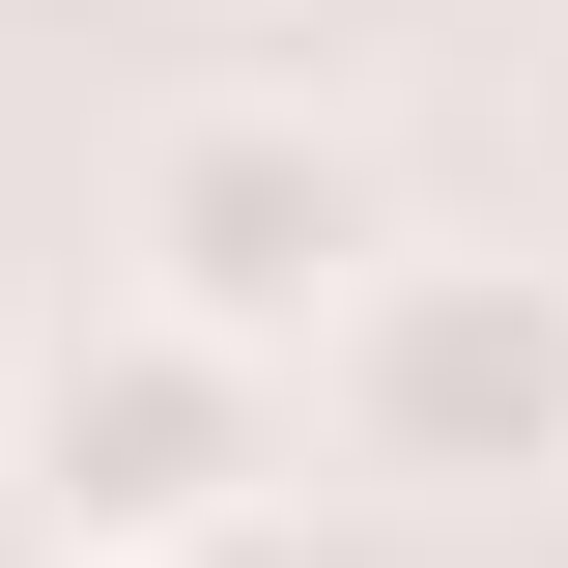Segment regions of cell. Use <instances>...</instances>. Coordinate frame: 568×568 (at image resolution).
Returning a JSON list of instances; mask_svg holds the SVG:
<instances>
[{"label": "cell", "instance_id": "1", "mask_svg": "<svg viewBox=\"0 0 568 568\" xmlns=\"http://www.w3.org/2000/svg\"><path fill=\"white\" fill-rule=\"evenodd\" d=\"M313 426L369 511H540L568 484V256H369L313 313Z\"/></svg>", "mask_w": 568, "mask_h": 568}, {"label": "cell", "instance_id": "2", "mask_svg": "<svg viewBox=\"0 0 568 568\" xmlns=\"http://www.w3.org/2000/svg\"><path fill=\"white\" fill-rule=\"evenodd\" d=\"M398 256V171H369L313 85H200V114L114 171V313H171V342L227 369H313V313Z\"/></svg>", "mask_w": 568, "mask_h": 568}, {"label": "cell", "instance_id": "3", "mask_svg": "<svg viewBox=\"0 0 568 568\" xmlns=\"http://www.w3.org/2000/svg\"><path fill=\"white\" fill-rule=\"evenodd\" d=\"M284 484V369L171 342V313H85L58 369H29V511H58V568H142V540H200V511Z\"/></svg>", "mask_w": 568, "mask_h": 568}, {"label": "cell", "instance_id": "4", "mask_svg": "<svg viewBox=\"0 0 568 568\" xmlns=\"http://www.w3.org/2000/svg\"><path fill=\"white\" fill-rule=\"evenodd\" d=\"M142 568H398V540H342V511H284V484H256V511H200V540H142Z\"/></svg>", "mask_w": 568, "mask_h": 568}]
</instances>
